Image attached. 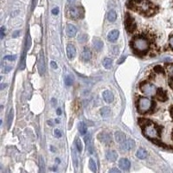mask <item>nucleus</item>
I'll list each match as a JSON object with an SVG mask.
<instances>
[{
    "instance_id": "nucleus-1",
    "label": "nucleus",
    "mask_w": 173,
    "mask_h": 173,
    "mask_svg": "<svg viewBox=\"0 0 173 173\" xmlns=\"http://www.w3.org/2000/svg\"><path fill=\"white\" fill-rule=\"evenodd\" d=\"M133 48L138 54H145L150 48V42L144 36H138L133 40Z\"/></svg>"
},
{
    "instance_id": "nucleus-2",
    "label": "nucleus",
    "mask_w": 173,
    "mask_h": 173,
    "mask_svg": "<svg viewBox=\"0 0 173 173\" xmlns=\"http://www.w3.org/2000/svg\"><path fill=\"white\" fill-rule=\"evenodd\" d=\"M141 126L143 128V132L145 136H146L148 139H153V140H157L159 139V130L158 127L153 124L152 122L149 121V120H146L145 119V123L141 124Z\"/></svg>"
},
{
    "instance_id": "nucleus-3",
    "label": "nucleus",
    "mask_w": 173,
    "mask_h": 173,
    "mask_svg": "<svg viewBox=\"0 0 173 173\" xmlns=\"http://www.w3.org/2000/svg\"><path fill=\"white\" fill-rule=\"evenodd\" d=\"M152 104H154L150 99L146 97H140L138 101V110L141 113H147L152 108Z\"/></svg>"
},
{
    "instance_id": "nucleus-4",
    "label": "nucleus",
    "mask_w": 173,
    "mask_h": 173,
    "mask_svg": "<svg viewBox=\"0 0 173 173\" xmlns=\"http://www.w3.org/2000/svg\"><path fill=\"white\" fill-rule=\"evenodd\" d=\"M140 89L143 94L148 96L154 95L157 93V89L156 86L152 84V83H142L140 85Z\"/></svg>"
},
{
    "instance_id": "nucleus-5",
    "label": "nucleus",
    "mask_w": 173,
    "mask_h": 173,
    "mask_svg": "<svg viewBox=\"0 0 173 173\" xmlns=\"http://www.w3.org/2000/svg\"><path fill=\"white\" fill-rule=\"evenodd\" d=\"M83 15V11L80 7L77 6H72L68 10V16L73 19H78L80 18Z\"/></svg>"
},
{
    "instance_id": "nucleus-6",
    "label": "nucleus",
    "mask_w": 173,
    "mask_h": 173,
    "mask_svg": "<svg viewBox=\"0 0 173 173\" xmlns=\"http://www.w3.org/2000/svg\"><path fill=\"white\" fill-rule=\"evenodd\" d=\"M125 25L126 28V30L128 32H133L136 29V23L134 19L130 16L129 14H126L125 19Z\"/></svg>"
},
{
    "instance_id": "nucleus-7",
    "label": "nucleus",
    "mask_w": 173,
    "mask_h": 173,
    "mask_svg": "<svg viewBox=\"0 0 173 173\" xmlns=\"http://www.w3.org/2000/svg\"><path fill=\"white\" fill-rule=\"evenodd\" d=\"M98 139H99V140H100L101 143H103V144H105V145H107V146H108V145H110V144L112 143L111 135H110L108 133H107V132H101V133L98 135Z\"/></svg>"
},
{
    "instance_id": "nucleus-8",
    "label": "nucleus",
    "mask_w": 173,
    "mask_h": 173,
    "mask_svg": "<svg viewBox=\"0 0 173 173\" xmlns=\"http://www.w3.org/2000/svg\"><path fill=\"white\" fill-rule=\"evenodd\" d=\"M134 147H135V142H134V140H133V139L125 140V141L121 144V146H120V148H121L123 151H126V152L133 150Z\"/></svg>"
},
{
    "instance_id": "nucleus-9",
    "label": "nucleus",
    "mask_w": 173,
    "mask_h": 173,
    "mask_svg": "<svg viewBox=\"0 0 173 173\" xmlns=\"http://www.w3.org/2000/svg\"><path fill=\"white\" fill-rule=\"evenodd\" d=\"M66 51H67L68 58L69 60L74 59V56H76V49H75V47L72 44V43H69V44L67 45Z\"/></svg>"
},
{
    "instance_id": "nucleus-10",
    "label": "nucleus",
    "mask_w": 173,
    "mask_h": 173,
    "mask_svg": "<svg viewBox=\"0 0 173 173\" xmlns=\"http://www.w3.org/2000/svg\"><path fill=\"white\" fill-rule=\"evenodd\" d=\"M45 69H46V67H45L44 56H43V54L42 53V54L40 55L39 61H38V70H39V74H42V75L44 74Z\"/></svg>"
},
{
    "instance_id": "nucleus-11",
    "label": "nucleus",
    "mask_w": 173,
    "mask_h": 173,
    "mask_svg": "<svg viewBox=\"0 0 173 173\" xmlns=\"http://www.w3.org/2000/svg\"><path fill=\"white\" fill-rule=\"evenodd\" d=\"M80 58L81 60H83L84 62H89L90 61V59L92 58V52L90 50V49L89 48H85L83 50V51L80 54Z\"/></svg>"
},
{
    "instance_id": "nucleus-12",
    "label": "nucleus",
    "mask_w": 173,
    "mask_h": 173,
    "mask_svg": "<svg viewBox=\"0 0 173 173\" xmlns=\"http://www.w3.org/2000/svg\"><path fill=\"white\" fill-rule=\"evenodd\" d=\"M66 33L69 37H74L77 33V28L70 23H68L66 26Z\"/></svg>"
},
{
    "instance_id": "nucleus-13",
    "label": "nucleus",
    "mask_w": 173,
    "mask_h": 173,
    "mask_svg": "<svg viewBox=\"0 0 173 173\" xmlns=\"http://www.w3.org/2000/svg\"><path fill=\"white\" fill-rule=\"evenodd\" d=\"M102 97L104 99V101L107 102V103H111L114 100V96H113V94L110 91V90H106L102 93Z\"/></svg>"
},
{
    "instance_id": "nucleus-14",
    "label": "nucleus",
    "mask_w": 173,
    "mask_h": 173,
    "mask_svg": "<svg viewBox=\"0 0 173 173\" xmlns=\"http://www.w3.org/2000/svg\"><path fill=\"white\" fill-rule=\"evenodd\" d=\"M119 166L121 170H126L131 166V163H130V161L127 158H121L119 161Z\"/></svg>"
},
{
    "instance_id": "nucleus-15",
    "label": "nucleus",
    "mask_w": 173,
    "mask_h": 173,
    "mask_svg": "<svg viewBox=\"0 0 173 173\" xmlns=\"http://www.w3.org/2000/svg\"><path fill=\"white\" fill-rule=\"evenodd\" d=\"M114 139H115V140H116L117 143L122 144L125 140L126 136H125V134L123 132H119H119H116L114 133Z\"/></svg>"
},
{
    "instance_id": "nucleus-16",
    "label": "nucleus",
    "mask_w": 173,
    "mask_h": 173,
    "mask_svg": "<svg viewBox=\"0 0 173 173\" xmlns=\"http://www.w3.org/2000/svg\"><path fill=\"white\" fill-rule=\"evenodd\" d=\"M106 157H107V159L109 161V162H115L118 158V153L112 150V151H108L106 154Z\"/></svg>"
},
{
    "instance_id": "nucleus-17",
    "label": "nucleus",
    "mask_w": 173,
    "mask_h": 173,
    "mask_svg": "<svg viewBox=\"0 0 173 173\" xmlns=\"http://www.w3.org/2000/svg\"><path fill=\"white\" fill-rule=\"evenodd\" d=\"M156 95H157L158 100L160 101H165L167 100V94H166V92H165L164 89H158Z\"/></svg>"
},
{
    "instance_id": "nucleus-18",
    "label": "nucleus",
    "mask_w": 173,
    "mask_h": 173,
    "mask_svg": "<svg viewBox=\"0 0 173 173\" xmlns=\"http://www.w3.org/2000/svg\"><path fill=\"white\" fill-rule=\"evenodd\" d=\"M93 45H94V49H95L96 51H101V50L103 49V46H104L103 42H102L101 39H99V38H95V39H94Z\"/></svg>"
},
{
    "instance_id": "nucleus-19",
    "label": "nucleus",
    "mask_w": 173,
    "mask_h": 173,
    "mask_svg": "<svg viewBox=\"0 0 173 173\" xmlns=\"http://www.w3.org/2000/svg\"><path fill=\"white\" fill-rule=\"evenodd\" d=\"M119 32L117 30H111L108 33V35H107V39L110 42H114V41H116L119 38Z\"/></svg>"
},
{
    "instance_id": "nucleus-20",
    "label": "nucleus",
    "mask_w": 173,
    "mask_h": 173,
    "mask_svg": "<svg viewBox=\"0 0 173 173\" xmlns=\"http://www.w3.org/2000/svg\"><path fill=\"white\" fill-rule=\"evenodd\" d=\"M86 145V147H88V150L89 152V153H93V146H92V140H91V135H86L85 137V139H84Z\"/></svg>"
},
{
    "instance_id": "nucleus-21",
    "label": "nucleus",
    "mask_w": 173,
    "mask_h": 173,
    "mask_svg": "<svg viewBox=\"0 0 173 173\" xmlns=\"http://www.w3.org/2000/svg\"><path fill=\"white\" fill-rule=\"evenodd\" d=\"M78 130L80 135H86V132H88V127L84 122H80L78 124Z\"/></svg>"
},
{
    "instance_id": "nucleus-22",
    "label": "nucleus",
    "mask_w": 173,
    "mask_h": 173,
    "mask_svg": "<svg viewBox=\"0 0 173 173\" xmlns=\"http://www.w3.org/2000/svg\"><path fill=\"white\" fill-rule=\"evenodd\" d=\"M136 157L139 159H145L146 157H147V152L143 149V148H140L136 152Z\"/></svg>"
},
{
    "instance_id": "nucleus-23",
    "label": "nucleus",
    "mask_w": 173,
    "mask_h": 173,
    "mask_svg": "<svg viewBox=\"0 0 173 173\" xmlns=\"http://www.w3.org/2000/svg\"><path fill=\"white\" fill-rule=\"evenodd\" d=\"M110 113H111V110L109 107H104L101 108V115L103 117V118H108L110 116Z\"/></svg>"
},
{
    "instance_id": "nucleus-24",
    "label": "nucleus",
    "mask_w": 173,
    "mask_h": 173,
    "mask_svg": "<svg viewBox=\"0 0 173 173\" xmlns=\"http://www.w3.org/2000/svg\"><path fill=\"white\" fill-rule=\"evenodd\" d=\"M103 66L107 68V69H110L113 66V60L110 59V58H105L103 60V62H102Z\"/></svg>"
},
{
    "instance_id": "nucleus-25",
    "label": "nucleus",
    "mask_w": 173,
    "mask_h": 173,
    "mask_svg": "<svg viewBox=\"0 0 173 173\" xmlns=\"http://www.w3.org/2000/svg\"><path fill=\"white\" fill-rule=\"evenodd\" d=\"M117 18V14H116V11L112 10L108 12V15H107V19L110 21V22H114Z\"/></svg>"
},
{
    "instance_id": "nucleus-26",
    "label": "nucleus",
    "mask_w": 173,
    "mask_h": 173,
    "mask_svg": "<svg viewBox=\"0 0 173 173\" xmlns=\"http://www.w3.org/2000/svg\"><path fill=\"white\" fill-rule=\"evenodd\" d=\"M64 81H65V84L67 86H71L73 83H74V78L72 75H66L65 76V79H64Z\"/></svg>"
},
{
    "instance_id": "nucleus-27",
    "label": "nucleus",
    "mask_w": 173,
    "mask_h": 173,
    "mask_svg": "<svg viewBox=\"0 0 173 173\" xmlns=\"http://www.w3.org/2000/svg\"><path fill=\"white\" fill-rule=\"evenodd\" d=\"M89 164V169H90L92 171L95 172V171L97 170V165H96V163L95 162V160H94L93 158H90Z\"/></svg>"
},
{
    "instance_id": "nucleus-28",
    "label": "nucleus",
    "mask_w": 173,
    "mask_h": 173,
    "mask_svg": "<svg viewBox=\"0 0 173 173\" xmlns=\"http://www.w3.org/2000/svg\"><path fill=\"white\" fill-rule=\"evenodd\" d=\"M166 70L170 78H173V63H170L166 65Z\"/></svg>"
},
{
    "instance_id": "nucleus-29",
    "label": "nucleus",
    "mask_w": 173,
    "mask_h": 173,
    "mask_svg": "<svg viewBox=\"0 0 173 173\" xmlns=\"http://www.w3.org/2000/svg\"><path fill=\"white\" fill-rule=\"evenodd\" d=\"M75 143H76V148H77V150L80 152L81 151H82V144H81V141H80V139L78 138V137H76V139H75Z\"/></svg>"
},
{
    "instance_id": "nucleus-30",
    "label": "nucleus",
    "mask_w": 173,
    "mask_h": 173,
    "mask_svg": "<svg viewBox=\"0 0 173 173\" xmlns=\"http://www.w3.org/2000/svg\"><path fill=\"white\" fill-rule=\"evenodd\" d=\"M14 118V113H13V109H11V112L9 113V119H8V126L10 127L11 123H12V119Z\"/></svg>"
},
{
    "instance_id": "nucleus-31",
    "label": "nucleus",
    "mask_w": 173,
    "mask_h": 173,
    "mask_svg": "<svg viewBox=\"0 0 173 173\" xmlns=\"http://www.w3.org/2000/svg\"><path fill=\"white\" fill-rule=\"evenodd\" d=\"M72 157H73L74 164L75 167H77V165H78V157H77V155H75V152L74 150H72Z\"/></svg>"
},
{
    "instance_id": "nucleus-32",
    "label": "nucleus",
    "mask_w": 173,
    "mask_h": 173,
    "mask_svg": "<svg viewBox=\"0 0 173 173\" xmlns=\"http://www.w3.org/2000/svg\"><path fill=\"white\" fill-rule=\"evenodd\" d=\"M86 39H88V36H86V35H80L78 38L79 42H84L86 41Z\"/></svg>"
},
{
    "instance_id": "nucleus-33",
    "label": "nucleus",
    "mask_w": 173,
    "mask_h": 173,
    "mask_svg": "<svg viewBox=\"0 0 173 173\" xmlns=\"http://www.w3.org/2000/svg\"><path fill=\"white\" fill-rule=\"evenodd\" d=\"M154 71L157 72V73H160V74H164V72L161 66H156L154 68Z\"/></svg>"
},
{
    "instance_id": "nucleus-34",
    "label": "nucleus",
    "mask_w": 173,
    "mask_h": 173,
    "mask_svg": "<svg viewBox=\"0 0 173 173\" xmlns=\"http://www.w3.org/2000/svg\"><path fill=\"white\" fill-rule=\"evenodd\" d=\"M54 135L56 137V138H61L62 137V133L59 129H56L54 131Z\"/></svg>"
},
{
    "instance_id": "nucleus-35",
    "label": "nucleus",
    "mask_w": 173,
    "mask_h": 173,
    "mask_svg": "<svg viewBox=\"0 0 173 173\" xmlns=\"http://www.w3.org/2000/svg\"><path fill=\"white\" fill-rule=\"evenodd\" d=\"M16 58H17V56H5V60H7V61H14V60H16Z\"/></svg>"
},
{
    "instance_id": "nucleus-36",
    "label": "nucleus",
    "mask_w": 173,
    "mask_h": 173,
    "mask_svg": "<svg viewBox=\"0 0 173 173\" xmlns=\"http://www.w3.org/2000/svg\"><path fill=\"white\" fill-rule=\"evenodd\" d=\"M0 34H1V39H3L5 36V28L4 26L1 27V30H0Z\"/></svg>"
},
{
    "instance_id": "nucleus-37",
    "label": "nucleus",
    "mask_w": 173,
    "mask_h": 173,
    "mask_svg": "<svg viewBox=\"0 0 173 173\" xmlns=\"http://www.w3.org/2000/svg\"><path fill=\"white\" fill-rule=\"evenodd\" d=\"M51 12H52L53 15H58V14H59V8H58V7H56V8L52 9Z\"/></svg>"
},
{
    "instance_id": "nucleus-38",
    "label": "nucleus",
    "mask_w": 173,
    "mask_h": 173,
    "mask_svg": "<svg viewBox=\"0 0 173 173\" xmlns=\"http://www.w3.org/2000/svg\"><path fill=\"white\" fill-rule=\"evenodd\" d=\"M50 66H51V68H54V69H56V68H57V64H56V62L55 61H51V62H50Z\"/></svg>"
},
{
    "instance_id": "nucleus-39",
    "label": "nucleus",
    "mask_w": 173,
    "mask_h": 173,
    "mask_svg": "<svg viewBox=\"0 0 173 173\" xmlns=\"http://www.w3.org/2000/svg\"><path fill=\"white\" fill-rule=\"evenodd\" d=\"M110 173H120V170L117 168H113L109 170Z\"/></svg>"
},
{
    "instance_id": "nucleus-40",
    "label": "nucleus",
    "mask_w": 173,
    "mask_h": 173,
    "mask_svg": "<svg viewBox=\"0 0 173 173\" xmlns=\"http://www.w3.org/2000/svg\"><path fill=\"white\" fill-rule=\"evenodd\" d=\"M169 43H170V46L173 49V34L170 36V39H169Z\"/></svg>"
},
{
    "instance_id": "nucleus-41",
    "label": "nucleus",
    "mask_w": 173,
    "mask_h": 173,
    "mask_svg": "<svg viewBox=\"0 0 173 173\" xmlns=\"http://www.w3.org/2000/svg\"><path fill=\"white\" fill-rule=\"evenodd\" d=\"M11 69V67H6V68H5V70H4V72H5V73L10 72Z\"/></svg>"
},
{
    "instance_id": "nucleus-42",
    "label": "nucleus",
    "mask_w": 173,
    "mask_h": 173,
    "mask_svg": "<svg viewBox=\"0 0 173 173\" xmlns=\"http://www.w3.org/2000/svg\"><path fill=\"white\" fill-rule=\"evenodd\" d=\"M19 33H20V31H16V32H14V33H13V37H17V36H19V35H18Z\"/></svg>"
},
{
    "instance_id": "nucleus-43",
    "label": "nucleus",
    "mask_w": 173,
    "mask_h": 173,
    "mask_svg": "<svg viewBox=\"0 0 173 173\" xmlns=\"http://www.w3.org/2000/svg\"><path fill=\"white\" fill-rule=\"evenodd\" d=\"M170 115H171V117L173 118V106L170 107Z\"/></svg>"
},
{
    "instance_id": "nucleus-44",
    "label": "nucleus",
    "mask_w": 173,
    "mask_h": 173,
    "mask_svg": "<svg viewBox=\"0 0 173 173\" xmlns=\"http://www.w3.org/2000/svg\"><path fill=\"white\" fill-rule=\"evenodd\" d=\"M56 113H57L58 115H61V113H62V112H61V108H58V109H57Z\"/></svg>"
},
{
    "instance_id": "nucleus-45",
    "label": "nucleus",
    "mask_w": 173,
    "mask_h": 173,
    "mask_svg": "<svg viewBox=\"0 0 173 173\" xmlns=\"http://www.w3.org/2000/svg\"><path fill=\"white\" fill-rule=\"evenodd\" d=\"M56 103V101L55 100V99H52V105L53 106H55V104Z\"/></svg>"
},
{
    "instance_id": "nucleus-46",
    "label": "nucleus",
    "mask_w": 173,
    "mask_h": 173,
    "mask_svg": "<svg viewBox=\"0 0 173 173\" xmlns=\"http://www.w3.org/2000/svg\"><path fill=\"white\" fill-rule=\"evenodd\" d=\"M48 123H49V124H50V125H51V126H52V125H52V121H51V120H50V121H49V122H48Z\"/></svg>"
},
{
    "instance_id": "nucleus-47",
    "label": "nucleus",
    "mask_w": 173,
    "mask_h": 173,
    "mask_svg": "<svg viewBox=\"0 0 173 173\" xmlns=\"http://www.w3.org/2000/svg\"><path fill=\"white\" fill-rule=\"evenodd\" d=\"M68 1L69 2V3H73V2H74L75 0H68Z\"/></svg>"
},
{
    "instance_id": "nucleus-48",
    "label": "nucleus",
    "mask_w": 173,
    "mask_h": 173,
    "mask_svg": "<svg viewBox=\"0 0 173 173\" xmlns=\"http://www.w3.org/2000/svg\"><path fill=\"white\" fill-rule=\"evenodd\" d=\"M172 138H173V133H172Z\"/></svg>"
}]
</instances>
